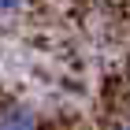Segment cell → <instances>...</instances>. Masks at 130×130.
Wrapping results in <instances>:
<instances>
[{
	"instance_id": "obj_2",
	"label": "cell",
	"mask_w": 130,
	"mask_h": 130,
	"mask_svg": "<svg viewBox=\"0 0 130 130\" xmlns=\"http://www.w3.org/2000/svg\"><path fill=\"white\" fill-rule=\"evenodd\" d=\"M30 4V0H0V15H15V11H22Z\"/></svg>"
},
{
	"instance_id": "obj_1",
	"label": "cell",
	"mask_w": 130,
	"mask_h": 130,
	"mask_svg": "<svg viewBox=\"0 0 130 130\" xmlns=\"http://www.w3.org/2000/svg\"><path fill=\"white\" fill-rule=\"evenodd\" d=\"M0 130H41V115L22 100H0Z\"/></svg>"
},
{
	"instance_id": "obj_3",
	"label": "cell",
	"mask_w": 130,
	"mask_h": 130,
	"mask_svg": "<svg viewBox=\"0 0 130 130\" xmlns=\"http://www.w3.org/2000/svg\"><path fill=\"white\" fill-rule=\"evenodd\" d=\"M123 130H130V119H126V123H123Z\"/></svg>"
}]
</instances>
